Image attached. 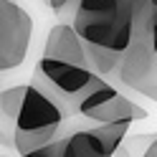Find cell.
I'll list each match as a JSON object with an SVG mask.
<instances>
[{
  "label": "cell",
  "mask_w": 157,
  "mask_h": 157,
  "mask_svg": "<svg viewBox=\"0 0 157 157\" xmlns=\"http://www.w3.org/2000/svg\"><path fill=\"white\" fill-rule=\"evenodd\" d=\"M134 0H81L71 25L86 43L127 51L132 46Z\"/></svg>",
  "instance_id": "6da1fadb"
},
{
  "label": "cell",
  "mask_w": 157,
  "mask_h": 157,
  "mask_svg": "<svg viewBox=\"0 0 157 157\" xmlns=\"http://www.w3.org/2000/svg\"><path fill=\"white\" fill-rule=\"evenodd\" d=\"M129 127L132 122L96 124L86 117H76L58 140L25 157H114L129 134Z\"/></svg>",
  "instance_id": "7a4b0ae2"
},
{
  "label": "cell",
  "mask_w": 157,
  "mask_h": 157,
  "mask_svg": "<svg viewBox=\"0 0 157 157\" xmlns=\"http://www.w3.org/2000/svg\"><path fill=\"white\" fill-rule=\"evenodd\" d=\"M71 119H76V117H68L66 109L53 96H48L41 86H36L31 81L21 119H18L13 150L21 157H25V155L46 147V144H51L53 140L61 137V132L66 129V124Z\"/></svg>",
  "instance_id": "3957f363"
},
{
  "label": "cell",
  "mask_w": 157,
  "mask_h": 157,
  "mask_svg": "<svg viewBox=\"0 0 157 157\" xmlns=\"http://www.w3.org/2000/svg\"><path fill=\"white\" fill-rule=\"evenodd\" d=\"M31 81L36 86H41L48 96H53L66 109L68 117H81L78 109H81L84 99L99 89L104 78L91 68H81L74 63H63V61H53V58L41 56V61L33 68Z\"/></svg>",
  "instance_id": "277c9868"
},
{
  "label": "cell",
  "mask_w": 157,
  "mask_h": 157,
  "mask_svg": "<svg viewBox=\"0 0 157 157\" xmlns=\"http://www.w3.org/2000/svg\"><path fill=\"white\" fill-rule=\"evenodd\" d=\"M33 21L15 0H0V68H18L31 48Z\"/></svg>",
  "instance_id": "5b68a950"
},
{
  "label": "cell",
  "mask_w": 157,
  "mask_h": 157,
  "mask_svg": "<svg viewBox=\"0 0 157 157\" xmlns=\"http://www.w3.org/2000/svg\"><path fill=\"white\" fill-rule=\"evenodd\" d=\"M117 76L127 89L142 94L157 104V48L132 43L124 51Z\"/></svg>",
  "instance_id": "8992f818"
},
{
  "label": "cell",
  "mask_w": 157,
  "mask_h": 157,
  "mask_svg": "<svg viewBox=\"0 0 157 157\" xmlns=\"http://www.w3.org/2000/svg\"><path fill=\"white\" fill-rule=\"evenodd\" d=\"M43 56L53 58V61H63V63H74L81 68H91V58L86 51V41L76 33L74 25L68 23H58L53 25L46 36V46H43Z\"/></svg>",
  "instance_id": "52a82bcc"
},
{
  "label": "cell",
  "mask_w": 157,
  "mask_h": 157,
  "mask_svg": "<svg viewBox=\"0 0 157 157\" xmlns=\"http://www.w3.org/2000/svg\"><path fill=\"white\" fill-rule=\"evenodd\" d=\"M25 94H28V84L3 89V94H0V142L5 150L13 147L15 142V129L25 104Z\"/></svg>",
  "instance_id": "ba28073f"
},
{
  "label": "cell",
  "mask_w": 157,
  "mask_h": 157,
  "mask_svg": "<svg viewBox=\"0 0 157 157\" xmlns=\"http://www.w3.org/2000/svg\"><path fill=\"white\" fill-rule=\"evenodd\" d=\"M86 119H91L96 124H117V122H142L147 119V109H142L140 104H134L132 99H127L124 94H117L112 101L101 104L99 109H94L86 114Z\"/></svg>",
  "instance_id": "9c48e42d"
},
{
  "label": "cell",
  "mask_w": 157,
  "mask_h": 157,
  "mask_svg": "<svg viewBox=\"0 0 157 157\" xmlns=\"http://www.w3.org/2000/svg\"><path fill=\"white\" fill-rule=\"evenodd\" d=\"M132 43L157 48V0H134Z\"/></svg>",
  "instance_id": "30bf717a"
},
{
  "label": "cell",
  "mask_w": 157,
  "mask_h": 157,
  "mask_svg": "<svg viewBox=\"0 0 157 157\" xmlns=\"http://www.w3.org/2000/svg\"><path fill=\"white\" fill-rule=\"evenodd\" d=\"M86 51H89L91 66H94V71L99 76H106L112 71H119L124 51H114V48H104V46H94V43H86Z\"/></svg>",
  "instance_id": "8fae6325"
},
{
  "label": "cell",
  "mask_w": 157,
  "mask_h": 157,
  "mask_svg": "<svg viewBox=\"0 0 157 157\" xmlns=\"http://www.w3.org/2000/svg\"><path fill=\"white\" fill-rule=\"evenodd\" d=\"M117 94H119V91H117V89H114L112 84H106V81H104V84H101V86H99V89H96V91H94L91 96H86V99H84V104H81V109H78V112H81V117H86L89 112L99 109L101 104L112 101V99H114Z\"/></svg>",
  "instance_id": "7c38bea8"
},
{
  "label": "cell",
  "mask_w": 157,
  "mask_h": 157,
  "mask_svg": "<svg viewBox=\"0 0 157 157\" xmlns=\"http://www.w3.org/2000/svg\"><path fill=\"white\" fill-rule=\"evenodd\" d=\"M78 3H81V0H48L51 10L58 18H71V21H74V15L78 10Z\"/></svg>",
  "instance_id": "4fadbf2b"
},
{
  "label": "cell",
  "mask_w": 157,
  "mask_h": 157,
  "mask_svg": "<svg viewBox=\"0 0 157 157\" xmlns=\"http://www.w3.org/2000/svg\"><path fill=\"white\" fill-rule=\"evenodd\" d=\"M140 157H157V134H147Z\"/></svg>",
  "instance_id": "5bb4252c"
}]
</instances>
